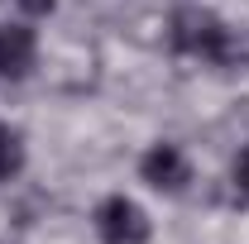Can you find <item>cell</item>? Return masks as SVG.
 Returning a JSON list of instances; mask_svg holds the SVG:
<instances>
[{
  "label": "cell",
  "mask_w": 249,
  "mask_h": 244,
  "mask_svg": "<svg viewBox=\"0 0 249 244\" xmlns=\"http://www.w3.org/2000/svg\"><path fill=\"white\" fill-rule=\"evenodd\" d=\"M235 187H240V192L249 196V149L240 153V158H235Z\"/></svg>",
  "instance_id": "obj_6"
},
{
  "label": "cell",
  "mask_w": 249,
  "mask_h": 244,
  "mask_svg": "<svg viewBox=\"0 0 249 244\" xmlns=\"http://www.w3.org/2000/svg\"><path fill=\"white\" fill-rule=\"evenodd\" d=\"M96 235L101 244H149L154 225H149V211L129 196H106L96 206Z\"/></svg>",
  "instance_id": "obj_2"
},
{
  "label": "cell",
  "mask_w": 249,
  "mask_h": 244,
  "mask_svg": "<svg viewBox=\"0 0 249 244\" xmlns=\"http://www.w3.org/2000/svg\"><path fill=\"white\" fill-rule=\"evenodd\" d=\"M173 48L178 53H192V58H201V62H220V67L235 58L230 29L220 24L211 10H196V5H187V10L173 15Z\"/></svg>",
  "instance_id": "obj_1"
},
{
  "label": "cell",
  "mask_w": 249,
  "mask_h": 244,
  "mask_svg": "<svg viewBox=\"0 0 249 244\" xmlns=\"http://www.w3.org/2000/svg\"><path fill=\"white\" fill-rule=\"evenodd\" d=\"M139 173H144V182L154 187V192H163V196H178V192H187V182H192V163H187V153L178 149V144H154V149L139 158Z\"/></svg>",
  "instance_id": "obj_3"
},
{
  "label": "cell",
  "mask_w": 249,
  "mask_h": 244,
  "mask_svg": "<svg viewBox=\"0 0 249 244\" xmlns=\"http://www.w3.org/2000/svg\"><path fill=\"white\" fill-rule=\"evenodd\" d=\"M15 5H19L24 15H48V10H53L58 0H15Z\"/></svg>",
  "instance_id": "obj_7"
},
{
  "label": "cell",
  "mask_w": 249,
  "mask_h": 244,
  "mask_svg": "<svg viewBox=\"0 0 249 244\" xmlns=\"http://www.w3.org/2000/svg\"><path fill=\"white\" fill-rule=\"evenodd\" d=\"M19 168H24V149H19L15 129H5V124H0V182H10Z\"/></svg>",
  "instance_id": "obj_5"
},
{
  "label": "cell",
  "mask_w": 249,
  "mask_h": 244,
  "mask_svg": "<svg viewBox=\"0 0 249 244\" xmlns=\"http://www.w3.org/2000/svg\"><path fill=\"white\" fill-rule=\"evenodd\" d=\"M34 53L38 43L29 24H0V77H29Z\"/></svg>",
  "instance_id": "obj_4"
}]
</instances>
